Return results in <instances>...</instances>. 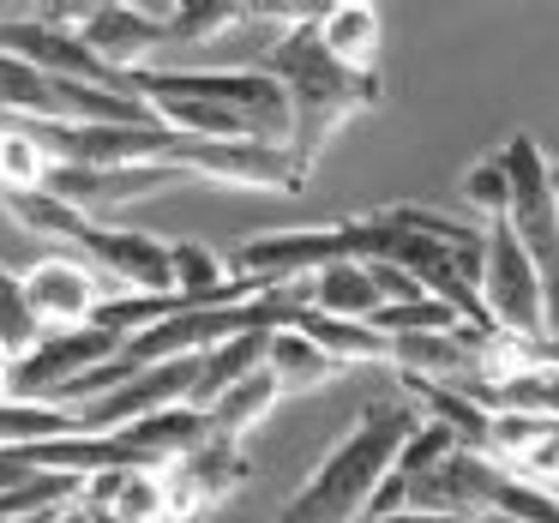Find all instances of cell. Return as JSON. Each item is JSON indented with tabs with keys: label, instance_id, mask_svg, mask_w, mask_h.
Returning <instances> with one entry per match:
<instances>
[{
	"label": "cell",
	"instance_id": "7402d4cb",
	"mask_svg": "<svg viewBox=\"0 0 559 523\" xmlns=\"http://www.w3.org/2000/svg\"><path fill=\"white\" fill-rule=\"evenodd\" d=\"M49 523H97V518H91V506H85V499H79V506H67V511H55V518Z\"/></svg>",
	"mask_w": 559,
	"mask_h": 523
},
{
	"label": "cell",
	"instance_id": "52a82bcc",
	"mask_svg": "<svg viewBox=\"0 0 559 523\" xmlns=\"http://www.w3.org/2000/svg\"><path fill=\"white\" fill-rule=\"evenodd\" d=\"M73 259H85L97 277L121 283V295H175V241H157L145 229L91 223L73 241Z\"/></svg>",
	"mask_w": 559,
	"mask_h": 523
},
{
	"label": "cell",
	"instance_id": "d6986e66",
	"mask_svg": "<svg viewBox=\"0 0 559 523\" xmlns=\"http://www.w3.org/2000/svg\"><path fill=\"white\" fill-rule=\"evenodd\" d=\"M463 199H469V211L481 223H506L511 211V181H506V157L499 151H487L481 163H475L469 175H463Z\"/></svg>",
	"mask_w": 559,
	"mask_h": 523
},
{
	"label": "cell",
	"instance_id": "8992f818",
	"mask_svg": "<svg viewBox=\"0 0 559 523\" xmlns=\"http://www.w3.org/2000/svg\"><path fill=\"white\" fill-rule=\"evenodd\" d=\"M121 349H127V337H121V331H109V325L55 331V337H43L37 349H31L25 361H19V373H13V397H25V403H55L67 385H79L85 373L109 367Z\"/></svg>",
	"mask_w": 559,
	"mask_h": 523
},
{
	"label": "cell",
	"instance_id": "5bb4252c",
	"mask_svg": "<svg viewBox=\"0 0 559 523\" xmlns=\"http://www.w3.org/2000/svg\"><path fill=\"white\" fill-rule=\"evenodd\" d=\"M265 349H271V331H247V337H229L223 349L199 355V385H193V397H187V409L205 415L223 391H235L241 379H253L259 367H265Z\"/></svg>",
	"mask_w": 559,
	"mask_h": 523
},
{
	"label": "cell",
	"instance_id": "9c48e42d",
	"mask_svg": "<svg viewBox=\"0 0 559 523\" xmlns=\"http://www.w3.org/2000/svg\"><path fill=\"white\" fill-rule=\"evenodd\" d=\"M61 19L85 37V49L97 55L103 67H115V73L151 67V55L169 43V19L151 13V7H73V13H61Z\"/></svg>",
	"mask_w": 559,
	"mask_h": 523
},
{
	"label": "cell",
	"instance_id": "ffe728a7",
	"mask_svg": "<svg viewBox=\"0 0 559 523\" xmlns=\"http://www.w3.org/2000/svg\"><path fill=\"white\" fill-rule=\"evenodd\" d=\"M373 523H463V518H433V511H397V518H373Z\"/></svg>",
	"mask_w": 559,
	"mask_h": 523
},
{
	"label": "cell",
	"instance_id": "5b68a950",
	"mask_svg": "<svg viewBox=\"0 0 559 523\" xmlns=\"http://www.w3.org/2000/svg\"><path fill=\"white\" fill-rule=\"evenodd\" d=\"M499 157H506V181H511V211H506L511 235L530 247V259L559 253V169H554V157L542 151L535 133H511L499 145Z\"/></svg>",
	"mask_w": 559,
	"mask_h": 523
},
{
	"label": "cell",
	"instance_id": "2e32d148",
	"mask_svg": "<svg viewBox=\"0 0 559 523\" xmlns=\"http://www.w3.org/2000/svg\"><path fill=\"white\" fill-rule=\"evenodd\" d=\"M0 211L19 223V229H31V235H49V241H67L73 247L79 235L91 229V217L85 211H73L67 199H55V193H0Z\"/></svg>",
	"mask_w": 559,
	"mask_h": 523
},
{
	"label": "cell",
	"instance_id": "7c38bea8",
	"mask_svg": "<svg viewBox=\"0 0 559 523\" xmlns=\"http://www.w3.org/2000/svg\"><path fill=\"white\" fill-rule=\"evenodd\" d=\"M319 43L337 67L349 73H379V43H385V19L379 7H361V0H337L319 13Z\"/></svg>",
	"mask_w": 559,
	"mask_h": 523
},
{
	"label": "cell",
	"instance_id": "44dd1931",
	"mask_svg": "<svg viewBox=\"0 0 559 523\" xmlns=\"http://www.w3.org/2000/svg\"><path fill=\"white\" fill-rule=\"evenodd\" d=\"M13 373H19V361H13L7 349H0V403L13 397Z\"/></svg>",
	"mask_w": 559,
	"mask_h": 523
},
{
	"label": "cell",
	"instance_id": "8fae6325",
	"mask_svg": "<svg viewBox=\"0 0 559 523\" xmlns=\"http://www.w3.org/2000/svg\"><path fill=\"white\" fill-rule=\"evenodd\" d=\"M163 482H169L175 523H199L211 506H223V499L247 482V451L229 445V439H211L205 433V445L187 451L181 463H169V469H163Z\"/></svg>",
	"mask_w": 559,
	"mask_h": 523
},
{
	"label": "cell",
	"instance_id": "ac0fdd59",
	"mask_svg": "<svg viewBox=\"0 0 559 523\" xmlns=\"http://www.w3.org/2000/svg\"><path fill=\"white\" fill-rule=\"evenodd\" d=\"M43 337H49V331L37 325V313H31V301H25V271L0 265V349L13 355V361H25Z\"/></svg>",
	"mask_w": 559,
	"mask_h": 523
},
{
	"label": "cell",
	"instance_id": "ba28073f",
	"mask_svg": "<svg viewBox=\"0 0 559 523\" xmlns=\"http://www.w3.org/2000/svg\"><path fill=\"white\" fill-rule=\"evenodd\" d=\"M193 181L187 169H175V163H139V169H79V163H55L49 187L43 193L67 199L73 211H85L91 223H103L109 211L121 205H139V199H157L169 193V187Z\"/></svg>",
	"mask_w": 559,
	"mask_h": 523
},
{
	"label": "cell",
	"instance_id": "d4e9b609",
	"mask_svg": "<svg viewBox=\"0 0 559 523\" xmlns=\"http://www.w3.org/2000/svg\"><path fill=\"white\" fill-rule=\"evenodd\" d=\"M554 487H559V475H554Z\"/></svg>",
	"mask_w": 559,
	"mask_h": 523
},
{
	"label": "cell",
	"instance_id": "e0dca14e",
	"mask_svg": "<svg viewBox=\"0 0 559 523\" xmlns=\"http://www.w3.org/2000/svg\"><path fill=\"white\" fill-rule=\"evenodd\" d=\"M169 19V43H205L223 31L247 25V19H265V7H241V0H193V7H163Z\"/></svg>",
	"mask_w": 559,
	"mask_h": 523
},
{
	"label": "cell",
	"instance_id": "603a6c76",
	"mask_svg": "<svg viewBox=\"0 0 559 523\" xmlns=\"http://www.w3.org/2000/svg\"><path fill=\"white\" fill-rule=\"evenodd\" d=\"M463 523H523V518H506V511H481V518H463Z\"/></svg>",
	"mask_w": 559,
	"mask_h": 523
},
{
	"label": "cell",
	"instance_id": "7a4b0ae2",
	"mask_svg": "<svg viewBox=\"0 0 559 523\" xmlns=\"http://www.w3.org/2000/svg\"><path fill=\"white\" fill-rule=\"evenodd\" d=\"M259 73H271L283 85V97H289V157L301 163L307 175H313L319 151L331 145V133H337L343 121H355V115L385 103L379 73H349V67H337L325 55V43H319V13L295 19V25L259 55Z\"/></svg>",
	"mask_w": 559,
	"mask_h": 523
},
{
	"label": "cell",
	"instance_id": "9a60e30c",
	"mask_svg": "<svg viewBox=\"0 0 559 523\" xmlns=\"http://www.w3.org/2000/svg\"><path fill=\"white\" fill-rule=\"evenodd\" d=\"M277 397H283L277 379H271L265 367H259L253 379H241V385L223 391V397L205 409V433H211V439H229V445H241V439L271 415V403H277Z\"/></svg>",
	"mask_w": 559,
	"mask_h": 523
},
{
	"label": "cell",
	"instance_id": "3957f363",
	"mask_svg": "<svg viewBox=\"0 0 559 523\" xmlns=\"http://www.w3.org/2000/svg\"><path fill=\"white\" fill-rule=\"evenodd\" d=\"M421 427V409L409 403H373L349 421V433L319 457V469L289 494L277 523H367L379 487L391 482V463Z\"/></svg>",
	"mask_w": 559,
	"mask_h": 523
},
{
	"label": "cell",
	"instance_id": "30bf717a",
	"mask_svg": "<svg viewBox=\"0 0 559 523\" xmlns=\"http://www.w3.org/2000/svg\"><path fill=\"white\" fill-rule=\"evenodd\" d=\"M25 301H31V313H37V325L55 337V331L91 325L109 295H103V277L85 265V259L55 253V259H37V265L25 271Z\"/></svg>",
	"mask_w": 559,
	"mask_h": 523
},
{
	"label": "cell",
	"instance_id": "6da1fadb",
	"mask_svg": "<svg viewBox=\"0 0 559 523\" xmlns=\"http://www.w3.org/2000/svg\"><path fill=\"white\" fill-rule=\"evenodd\" d=\"M127 97H139L169 133L205 145H289V97L271 73H199V67H139L127 73Z\"/></svg>",
	"mask_w": 559,
	"mask_h": 523
},
{
	"label": "cell",
	"instance_id": "4fadbf2b",
	"mask_svg": "<svg viewBox=\"0 0 559 523\" xmlns=\"http://www.w3.org/2000/svg\"><path fill=\"white\" fill-rule=\"evenodd\" d=\"M265 373L277 379V391H283V397H301V391L331 385V379L343 373V361H337V355H325V349H319V343L307 337V331L283 325V331H271Z\"/></svg>",
	"mask_w": 559,
	"mask_h": 523
},
{
	"label": "cell",
	"instance_id": "277c9868",
	"mask_svg": "<svg viewBox=\"0 0 559 523\" xmlns=\"http://www.w3.org/2000/svg\"><path fill=\"white\" fill-rule=\"evenodd\" d=\"M487 253H481V307L493 331L523 343H547V307H542V271H535L530 247L511 235V223H481ZM554 349V343H547Z\"/></svg>",
	"mask_w": 559,
	"mask_h": 523
},
{
	"label": "cell",
	"instance_id": "cb8c5ba5",
	"mask_svg": "<svg viewBox=\"0 0 559 523\" xmlns=\"http://www.w3.org/2000/svg\"><path fill=\"white\" fill-rule=\"evenodd\" d=\"M91 518H97V523H121V518H109V511H91Z\"/></svg>",
	"mask_w": 559,
	"mask_h": 523
}]
</instances>
